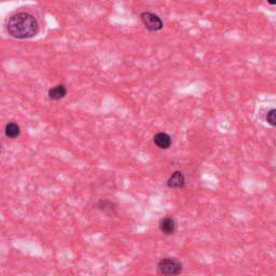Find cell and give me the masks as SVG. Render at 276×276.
Masks as SVG:
<instances>
[{
    "label": "cell",
    "instance_id": "cell-11",
    "mask_svg": "<svg viewBox=\"0 0 276 276\" xmlns=\"http://www.w3.org/2000/svg\"><path fill=\"white\" fill-rule=\"evenodd\" d=\"M1 152H2V146L0 144V155H1Z\"/></svg>",
    "mask_w": 276,
    "mask_h": 276
},
{
    "label": "cell",
    "instance_id": "cell-9",
    "mask_svg": "<svg viewBox=\"0 0 276 276\" xmlns=\"http://www.w3.org/2000/svg\"><path fill=\"white\" fill-rule=\"evenodd\" d=\"M265 119H267V122L271 126L274 127L276 125V110L271 109L268 113L267 118H265Z\"/></svg>",
    "mask_w": 276,
    "mask_h": 276
},
{
    "label": "cell",
    "instance_id": "cell-4",
    "mask_svg": "<svg viewBox=\"0 0 276 276\" xmlns=\"http://www.w3.org/2000/svg\"><path fill=\"white\" fill-rule=\"evenodd\" d=\"M184 184H185V177L180 171L174 172L167 180V185L168 188L171 189H175V190L183 189L184 187Z\"/></svg>",
    "mask_w": 276,
    "mask_h": 276
},
{
    "label": "cell",
    "instance_id": "cell-7",
    "mask_svg": "<svg viewBox=\"0 0 276 276\" xmlns=\"http://www.w3.org/2000/svg\"><path fill=\"white\" fill-rule=\"evenodd\" d=\"M67 95V89L64 84H58V86L49 90V98L51 100H60Z\"/></svg>",
    "mask_w": 276,
    "mask_h": 276
},
{
    "label": "cell",
    "instance_id": "cell-10",
    "mask_svg": "<svg viewBox=\"0 0 276 276\" xmlns=\"http://www.w3.org/2000/svg\"><path fill=\"white\" fill-rule=\"evenodd\" d=\"M268 2L270 4H272V6H274V4H276V0H268Z\"/></svg>",
    "mask_w": 276,
    "mask_h": 276
},
{
    "label": "cell",
    "instance_id": "cell-2",
    "mask_svg": "<svg viewBox=\"0 0 276 276\" xmlns=\"http://www.w3.org/2000/svg\"><path fill=\"white\" fill-rule=\"evenodd\" d=\"M183 272V264L175 258L162 259L158 264V273L161 275H179Z\"/></svg>",
    "mask_w": 276,
    "mask_h": 276
},
{
    "label": "cell",
    "instance_id": "cell-8",
    "mask_svg": "<svg viewBox=\"0 0 276 276\" xmlns=\"http://www.w3.org/2000/svg\"><path fill=\"white\" fill-rule=\"evenodd\" d=\"M4 133H6V136L9 138H17L20 136L21 134V130H20V126L14 123V122H10L6 125V130H4Z\"/></svg>",
    "mask_w": 276,
    "mask_h": 276
},
{
    "label": "cell",
    "instance_id": "cell-6",
    "mask_svg": "<svg viewBox=\"0 0 276 276\" xmlns=\"http://www.w3.org/2000/svg\"><path fill=\"white\" fill-rule=\"evenodd\" d=\"M159 228H160V231L164 234L171 235L174 234L175 230H176V222L171 217H165L159 222Z\"/></svg>",
    "mask_w": 276,
    "mask_h": 276
},
{
    "label": "cell",
    "instance_id": "cell-1",
    "mask_svg": "<svg viewBox=\"0 0 276 276\" xmlns=\"http://www.w3.org/2000/svg\"><path fill=\"white\" fill-rule=\"evenodd\" d=\"M7 31L15 39H29L38 34L39 24L34 15L27 12H19L9 19Z\"/></svg>",
    "mask_w": 276,
    "mask_h": 276
},
{
    "label": "cell",
    "instance_id": "cell-3",
    "mask_svg": "<svg viewBox=\"0 0 276 276\" xmlns=\"http://www.w3.org/2000/svg\"><path fill=\"white\" fill-rule=\"evenodd\" d=\"M140 19L145 27L150 31H159L163 28L162 20L152 12H142Z\"/></svg>",
    "mask_w": 276,
    "mask_h": 276
},
{
    "label": "cell",
    "instance_id": "cell-5",
    "mask_svg": "<svg viewBox=\"0 0 276 276\" xmlns=\"http://www.w3.org/2000/svg\"><path fill=\"white\" fill-rule=\"evenodd\" d=\"M153 142H155V145L160 148V149H168V148L172 146L173 140L172 137L168 134L161 132L158 133V134H156L155 137H153Z\"/></svg>",
    "mask_w": 276,
    "mask_h": 276
}]
</instances>
